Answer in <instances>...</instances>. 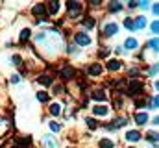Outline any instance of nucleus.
I'll return each instance as SVG.
<instances>
[{"label":"nucleus","instance_id":"nucleus-1","mask_svg":"<svg viewBox=\"0 0 159 148\" xmlns=\"http://www.w3.org/2000/svg\"><path fill=\"white\" fill-rule=\"evenodd\" d=\"M67 9H69V17L76 19L80 15V11L83 9V4L78 2V0H67Z\"/></svg>","mask_w":159,"mask_h":148},{"label":"nucleus","instance_id":"nucleus-2","mask_svg":"<svg viewBox=\"0 0 159 148\" xmlns=\"http://www.w3.org/2000/svg\"><path fill=\"white\" fill-rule=\"evenodd\" d=\"M74 41H76L78 46H89L91 44V37L87 35V34H83V32H78L74 35Z\"/></svg>","mask_w":159,"mask_h":148},{"label":"nucleus","instance_id":"nucleus-3","mask_svg":"<svg viewBox=\"0 0 159 148\" xmlns=\"http://www.w3.org/2000/svg\"><path fill=\"white\" fill-rule=\"evenodd\" d=\"M143 87H144V85H143L141 80H133V81H129V85H128V89H129L128 93H129V95H137V93L143 91Z\"/></svg>","mask_w":159,"mask_h":148},{"label":"nucleus","instance_id":"nucleus-4","mask_svg":"<svg viewBox=\"0 0 159 148\" xmlns=\"http://www.w3.org/2000/svg\"><path fill=\"white\" fill-rule=\"evenodd\" d=\"M102 72H104V69H102L100 63H93V65L87 67V74H89V76H100Z\"/></svg>","mask_w":159,"mask_h":148},{"label":"nucleus","instance_id":"nucleus-5","mask_svg":"<svg viewBox=\"0 0 159 148\" xmlns=\"http://www.w3.org/2000/svg\"><path fill=\"white\" fill-rule=\"evenodd\" d=\"M34 15H35L39 21L46 19V7H44L43 4H35V6H34Z\"/></svg>","mask_w":159,"mask_h":148},{"label":"nucleus","instance_id":"nucleus-6","mask_svg":"<svg viewBox=\"0 0 159 148\" xmlns=\"http://www.w3.org/2000/svg\"><path fill=\"white\" fill-rule=\"evenodd\" d=\"M117 32H119V26H117L115 22H109V24H106V28H104V35H106V37L115 35Z\"/></svg>","mask_w":159,"mask_h":148},{"label":"nucleus","instance_id":"nucleus-7","mask_svg":"<svg viewBox=\"0 0 159 148\" xmlns=\"http://www.w3.org/2000/svg\"><path fill=\"white\" fill-rule=\"evenodd\" d=\"M59 13V0H48V15Z\"/></svg>","mask_w":159,"mask_h":148},{"label":"nucleus","instance_id":"nucleus-8","mask_svg":"<svg viewBox=\"0 0 159 148\" xmlns=\"http://www.w3.org/2000/svg\"><path fill=\"white\" fill-rule=\"evenodd\" d=\"M9 128H11L9 120H7V118H4V117H0V137H2L4 133H7V132H9Z\"/></svg>","mask_w":159,"mask_h":148},{"label":"nucleus","instance_id":"nucleus-9","mask_svg":"<svg viewBox=\"0 0 159 148\" xmlns=\"http://www.w3.org/2000/svg\"><path fill=\"white\" fill-rule=\"evenodd\" d=\"M43 143H44V148H57V143H56V139L52 135H44Z\"/></svg>","mask_w":159,"mask_h":148},{"label":"nucleus","instance_id":"nucleus-10","mask_svg":"<svg viewBox=\"0 0 159 148\" xmlns=\"http://www.w3.org/2000/svg\"><path fill=\"white\" fill-rule=\"evenodd\" d=\"M141 139V133L137 132V130H131V132H128L126 133V141H131V143H137Z\"/></svg>","mask_w":159,"mask_h":148},{"label":"nucleus","instance_id":"nucleus-11","mask_svg":"<svg viewBox=\"0 0 159 148\" xmlns=\"http://www.w3.org/2000/svg\"><path fill=\"white\" fill-rule=\"evenodd\" d=\"M94 115H98V117H107V115H109V108H107V106H96V108H94Z\"/></svg>","mask_w":159,"mask_h":148},{"label":"nucleus","instance_id":"nucleus-12","mask_svg":"<svg viewBox=\"0 0 159 148\" xmlns=\"http://www.w3.org/2000/svg\"><path fill=\"white\" fill-rule=\"evenodd\" d=\"M144 26H146V19H144L143 15H141V17H137V19H135V22H133V28H135V30H143Z\"/></svg>","mask_w":159,"mask_h":148},{"label":"nucleus","instance_id":"nucleus-13","mask_svg":"<svg viewBox=\"0 0 159 148\" xmlns=\"http://www.w3.org/2000/svg\"><path fill=\"white\" fill-rule=\"evenodd\" d=\"M135 122H137L139 126L146 124V122H148V115H146V113H141V111H139V113L135 115Z\"/></svg>","mask_w":159,"mask_h":148},{"label":"nucleus","instance_id":"nucleus-14","mask_svg":"<svg viewBox=\"0 0 159 148\" xmlns=\"http://www.w3.org/2000/svg\"><path fill=\"white\" fill-rule=\"evenodd\" d=\"M120 67H122V63H120L119 59H109V61H107V69H109L111 72H113V71H119Z\"/></svg>","mask_w":159,"mask_h":148},{"label":"nucleus","instance_id":"nucleus-15","mask_svg":"<svg viewBox=\"0 0 159 148\" xmlns=\"http://www.w3.org/2000/svg\"><path fill=\"white\" fill-rule=\"evenodd\" d=\"M124 48H126V50H133V48H137V39H133V37L126 39V41H124Z\"/></svg>","mask_w":159,"mask_h":148},{"label":"nucleus","instance_id":"nucleus-16","mask_svg":"<svg viewBox=\"0 0 159 148\" xmlns=\"http://www.w3.org/2000/svg\"><path fill=\"white\" fill-rule=\"evenodd\" d=\"M93 98H94V100H100V102L106 100V93H104V89H100V87L94 89V91H93Z\"/></svg>","mask_w":159,"mask_h":148},{"label":"nucleus","instance_id":"nucleus-17","mask_svg":"<svg viewBox=\"0 0 159 148\" xmlns=\"http://www.w3.org/2000/svg\"><path fill=\"white\" fill-rule=\"evenodd\" d=\"M98 148H115V143H113L111 139H102V141L98 143Z\"/></svg>","mask_w":159,"mask_h":148},{"label":"nucleus","instance_id":"nucleus-18","mask_svg":"<svg viewBox=\"0 0 159 148\" xmlns=\"http://www.w3.org/2000/svg\"><path fill=\"white\" fill-rule=\"evenodd\" d=\"M37 81H39L41 85H50V83H52V76H48V74L39 76V78H37Z\"/></svg>","mask_w":159,"mask_h":148},{"label":"nucleus","instance_id":"nucleus-19","mask_svg":"<svg viewBox=\"0 0 159 148\" xmlns=\"http://www.w3.org/2000/svg\"><path fill=\"white\" fill-rule=\"evenodd\" d=\"M61 76H63L65 80H67V78H72V76H74V69H72V67H65V69L61 71Z\"/></svg>","mask_w":159,"mask_h":148},{"label":"nucleus","instance_id":"nucleus-20","mask_svg":"<svg viewBox=\"0 0 159 148\" xmlns=\"http://www.w3.org/2000/svg\"><path fill=\"white\" fill-rule=\"evenodd\" d=\"M85 122H87L89 130H96V128H98V122H96V120H94L93 117H87V118H85Z\"/></svg>","mask_w":159,"mask_h":148},{"label":"nucleus","instance_id":"nucleus-21","mask_svg":"<svg viewBox=\"0 0 159 148\" xmlns=\"http://www.w3.org/2000/svg\"><path fill=\"white\" fill-rule=\"evenodd\" d=\"M50 113H52V115H54V117H56V115H59V113H61V106H59V104H56V102H54V104H52V106H50Z\"/></svg>","mask_w":159,"mask_h":148},{"label":"nucleus","instance_id":"nucleus-22","mask_svg":"<svg viewBox=\"0 0 159 148\" xmlns=\"http://www.w3.org/2000/svg\"><path fill=\"white\" fill-rule=\"evenodd\" d=\"M109 9H111V11H120V9H122V6H120V2H117V0H111Z\"/></svg>","mask_w":159,"mask_h":148},{"label":"nucleus","instance_id":"nucleus-23","mask_svg":"<svg viewBox=\"0 0 159 148\" xmlns=\"http://www.w3.org/2000/svg\"><path fill=\"white\" fill-rule=\"evenodd\" d=\"M126 122H128V118H119L117 122H113V124L109 126V130H111V128H113V130H115V128H120V126H124Z\"/></svg>","mask_w":159,"mask_h":148},{"label":"nucleus","instance_id":"nucleus-24","mask_svg":"<svg viewBox=\"0 0 159 148\" xmlns=\"http://www.w3.org/2000/svg\"><path fill=\"white\" fill-rule=\"evenodd\" d=\"M28 39H30V30L24 28V30L20 32V41H28Z\"/></svg>","mask_w":159,"mask_h":148},{"label":"nucleus","instance_id":"nucleus-25","mask_svg":"<svg viewBox=\"0 0 159 148\" xmlns=\"http://www.w3.org/2000/svg\"><path fill=\"white\" fill-rule=\"evenodd\" d=\"M37 100H39V102H48V95L43 93V91H39V93H37Z\"/></svg>","mask_w":159,"mask_h":148},{"label":"nucleus","instance_id":"nucleus-26","mask_svg":"<svg viewBox=\"0 0 159 148\" xmlns=\"http://www.w3.org/2000/svg\"><path fill=\"white\" fill-rule=\"evenodd\" d=\"M83 26H85L87 30H91V28L94 26V21H93V19H85V21H83Z\"/></svg>","mask_w":159,"mask_h":148},{"label":"nucleus","instance_id":"nucleus-27","mask_svg":"<svg viewBox=\"0 0 159 148\" xmlns=\"http://www.w3.org/2000/svg\"><path fill=\"white\" fill-rule=\"evenodd\" d=\"M150 32H152V34H157V32H159V24H157V21H154V22L150 24Z\"/></svg>","mask_w":159,"mask_h":148},{"label":"nucleus","instance_id":"nucleus-28","mask_svg":"<svg viewBox=\"0 0 159 148\" xmlns=\"http://www.w3.org/2000/svg\"><path fill=\"white\" fill-rule=\"evenodd\" d=\"M124 26H126L128 30H135V28H133V21H131V19H126V21H124Z\"/></svg>","mask_w":159,"mask_h":148},{"label":"nucleus","instance_id":"nucleus-29","mask_svg":"<svg viewBox=\"0 0 159 148\" xmlns=\"http://www.w3.org/2000/svg\"><path fill=\"white\" fill-rule=\"evenodd\" d=\"M11 63H13V65H20V63H22V59H20V56H17V54H15V56L11 58Z\"/></svg>","mask_w":159,"mask_h":148},{"label":"nucleus","instance_id":"nucleus-30","mask_svg":"<svg viewBox=\"0 0 159 148\" xmlns=\"http://www.w3.org/2000/svg\"><path fill=\"white\" fill-rule=\"evenodd\" d=\"M148 139L156 145V141H157V133H156V132H148Z\"/></svg>","mask_w":159,"mask_h":148},{"label":"nucleus","instance_id":"nucleus-31","mask_svg":"<svg viewBox=\"0 0 159 148\" xmlns=\"http://www.w3.org/2000/svg\"><path fill=\"white\" fill-rule=\"evenodd\" d=\"M137 6H141L143 9H146V7L150 6V2H148V0H139V2H137Z\"/></svg>","mask_w":159,"mask_h":148},{"label":"nucleus","instance_id":"nucleus-32","mask_svg":"<svg viewBox=\"0 0 159 148\" xmlns=\"http://www.w3.org/2000/svg\"><path fill=\"white\" fill-rule=\"evenodd\" d=\"M50 130L52 132H59V124L57 122H50Z\"/></svg>","mask_w":159,"mask_h":148},{"label":"nucleus","instance_id":"nucleus-33","mask_svg":"<svg viewBox=\"0 0 159 148\" xmlns=\"http://www.w3.org/2000/svg\"><path fill=\"white\" fill-rule=\"evenodd\" d=\"M157 39H152V41H150V48H152V50H157Z\"/></svg>","mask_w":159,"mask_h":148},{"label":"nucleus","instance_id":"nucleus-34","mask_svg":"<svg viewBox=\"0 0 159 148\" xmlns=\"http://www.w3.org/2000/svg\"><path fill=\"white\" fill-rule=\"evenodd\" d=\"M129 76H131V78H137V76H139V69H131V71H129Z\"/></svg>","mask_w":159,"mask_h":148},{"label":"nucleus","instance_id":"nucleus-35","mask_svg":"<svg viewBox=\"0 0 159 148\" xmlns=\"http://www.w3.org/2000/svg\"><path fill=\"white\" fill-rule=\"evenodd\" d=\"M107 54H109V50H107V48H102V50H100V58H106Z\"/></svg>","mask_w":159,"mask_h":148},{"label":"nucleus","instance_id":"nucleus-36","mask_svg":"<svg viewBox=\"0 0 159 148\" xmlns=\"http://www.w3.org/2000/svg\"><path fill=\"white\" fill-rule=\"evenodd\" d=\"M157 104H159V98H157V96H156V98H152V104H150V106H152V108H157Z\"/></svg>","mask_w":159,"mask_h":148},{"label":"nucleus","instance_id":"nucleus-37","mask_svg":"<svg viewBox=\"0 0 159 148\" xmlns=\"http://www.w3.org/2000/svg\"><path fill=\"white\" fill-rule=\"evenodd\" d=\"M61 91H63V87H61V85H56V87H54V93H56V95H59Z\"/></svg>","mask_w":159,"mask_h":148},{"label":"nucleus","instance_id":"nucleus-38","mask_svg":"<svg viewBox=\"0 0 159 148\" xmlns=\"http://www.w3.org/2000/svg\"><path fill=\"white\" fill-rule=\"evenodd\" d=\"M19 81H20L19 76H11V83H19Z\"/></svg>","mask_w":159,"mask_h":148},{"label":"nucleus","instance_id":"nucleus-39","mask_svg":"<svg viewBox=\"0 0 159 148\" xmlns=\"http://www.w3.org/2000/svg\"><path fill=\"white\" fill-rule=\"evenodd\" d=\"M152 11H154L156 15H157V13H159V6H157V4H154V6H152Z\"/></svg>","mask_w":159,"mask_h":148},{"label":"nucleus","instance_id":"nucleus-40","mask_svg":"<svg viewBox=\"0 0 159 148\" xmlns=\"http://www.w3.org/2000/svg\"><path fill=\"white\" fill-rule=\"evenodd\" d=\"M89 2H91L93 6H100V4H102V0H89Z\"/></svg>","mask_w":159,"mask_h":148},{"label":"nucleus","instance_id":"nucleus-41","mask_svg":"<svg viewBox=\"0 0 159 148\" xmlns=\"http://www.w3.org/2000/svg\"><path fill=\"white\" fill-rule=\"evenodd\" d=\"M157 72V67H156V65H154V67H152V69H150V76H154V74Z\"/></svg>","mask_w":159,"mask_h":148},{"label":"nucleus","instance_id":"nucleus-42","mask_svg":"<svg viewBox=\"0 0 159 148\" xmlns=\"http://www.w3.org/2000/svg\"><path fill=\"white\" fill-rule=\"evenodd\" d=\"M128 6H129V7H135V6H137V0H129V4H128Z\"/></svg>","mask_w":159,"mask_h":148},{"label":"nucleus","instance_id":"nucleus-43","mask_svg":"<svg viewBox=\"0 0 159 148\" xmlns=\"http://www.w3.org/2000/svg\"><path fill=\"white\" fill-rule=\"evenodd\" d=\"M67 148H72V146H67Z\"/></svg>","mask_w":159,"mask_h":148},{"label":"nucleus","instance_id":"nucleus-44","mask_svg":"<svg viewBox=\"0 0 159 148\" xmlns=\"http://www.w3.org/2000/svg\"><path fill=\"white\" fill-rule=\"evenodd\" d=\"M131 148H133V146H131Z\"/></svg>","mask_w":159,"mask_h":148}]
</instances>
